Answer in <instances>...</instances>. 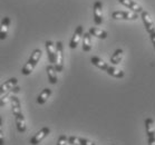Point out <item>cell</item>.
<instances>
[{"mask_svg":"<svg viewBox=\"0 0 155 145\" xmlns=\"http://www.w3.org/2000/svg\"><path fill=\"white\" fill-rule=\"evenodd\" d=\"M11 102V110H12V114L15 116V120H16V127H17V131L19 133H25L26 130H27V126H26V120L24 114L21 112V104L20 101L17 96L12 95L10 98Z\"/></svg>","mask_w":155,"mask_h":145,"instance_id":"6da1fadb","label":"cell"},{"mask_svg":"<svg viewBox=\"0 0 155 145\" xmlns=\"http://www.w3.org/2000/svg\"><path fill=\"white\" fill-rule=\"evenodd\" d=\"M41 55H42V53L40 49L34 50L31 53V55H30V57H29V59L27 60L26 65L22 67V69H21V74L25 75V76H28V75L31 74L32 71L35 69V67L37 66V64H38L39 59L41 58Z\"/></svg>","mask_w":155,"mask_h":145,"instance_id":"7a4b0ae2","label":"cell"},{"mask_svg":"<svg viewBox=\"0 0 155 145\" xmlns=\"http://www.w3.org/2000/svg\"><path fill=\"white\" fill-rule=\"evenodd\" d=\"M145 130L147 135L148 145H155V123L153 118L145 120Z\"/></svg>","mask_w":155,"mask_h":145,"instance_id":"3957f363","label":"cell"},{"mask_svg":"<svg viewBox=\"0 0 155 145\" xmlns=\"http://www.w3.org/2000/svg\"><path fill=\"white\" fill-rule=\"evenodd\" d=\"M93 17H94V22L96 26L102 25L104 19H103V4L102 1H95L93 6Z\"/></svg>","mask_w":155,"mask_h":145,"instance_id":"277c9868","label":"cell"},{"mask_svg":"<svg viewBox=\"0 0 155 145\" xmlns=\"http://www.w3.org/2000/svg\"><path fill=\"white\" fill-rule=\"evenodd\" d=\"M55 67L57 71H63L64 68V46L61 41H57L56 43V63H55Z\"/></svg>","mask_w":155,"mask_h":145,"instance_id":"5b68a950","label":"cell"},{"mask_svg":"<svg viewBox=\"0 0 155 145\" xmlns=\"http://www.w3.org/2000/svg\"><path fill=\"white\" fill-rule=\"evenodd\" d=\"M112 18L115 20L123 19V20H136L138 18L137 14L134 11H113Z\"/></svg>","mask_w":155,"mask_h":145,"instance_id":"8992f818","label":"cell"},{"mask_svg":"<svg viewBox=\"0 0 155 145\" xmlns=\"http://www.w3.org/2000/svg\"><path fill=\"white\" fill-rule=\"evenodd\" d=\"M50 134V128L49 127H42L41 130H39L37 133H36L31 138H30V141L29 143L31 145H38L40 142H42L45 138Z\"/></svg>","mask_w":155,"mask_h":145,"instance_id":"52a82bcc","label":"cell"},{"mask_svg":"<svg viewBox=\"0 0 155 145\" xmlns=\"http://www.w3.org/2000/svg\"><path fill=\"white\" fill-rule=\"evenodd\" d=\"M141 18H142V20H143V24H144V27H145V29H146V31H147L148 35H150L151 32H153L155 30V24H154V21H153V19H152L151 15H150L148 11L144 10L141 14Z\"/></svg>","mask_w":155,"mask_h":145,"instance_id":"ba28073f","label":"cell"},{"mask_svg":"<svg viewBox=\"0 0 155 145\" xmlns=\"http://www.w3.org/2000/svg\"><path fill=\"white\" fill-rule=\"evenodd\" d=\"M45 47H46L47 56H48L49 63L55 65V63H56V44L53 43L51 40H47L45 43Z\"/></svg>","mask_w":155,"mask_h":145,"instance_id":"9c48e42d","label":"cell"},{"mask_svg":"<svg viewBox=\"0 0 155 145\" xmlns=\"http://www.w3.org/2000/svg\"><path fill=\"white\" fill-rule=\"evenodd\" d=\"M81 36H84V27L83 26H78L77 28L75 29V32L73 37L71 39V43H69V47H71V49H75V48H77L78 44H79V40H81Z\"/></svg>","mask_w":155,"mask_h":145,"instance_id":"30bf717a","label":"cell"},{"mask_svg":"<svg viewBox=\"0 0 155 145\" xmlns=\"http://www.w3.org/2000/svg\"><path fill=\"white\" fill-rule=\"evenodd\" d=\"M118 1H120V4H122L123 6L127 7L128 9H130V10L136 12V14H142L144 11L141 5L137 4L134 0H118Z\"/></svg>","mask_w":155,"mask_h":145,"instance_id":"8fae6325","label":"cell"},{"mask_svg":"<svg viewBox=\"0 0 155 145\" xmlns=\"http://www.w3.org/2000/svg\"><path fill=\"white\" fill-rule=\"evenodd\" d=\"M68 143L71 145H96L94 142L89 141L87 138H83L79 136H68Z\"/></svg>","mask_w":155,"mask_h":145,"instance_id":"7c38bea8","label":"cell"},{"mask_svg":"<svg viewBox=\"0 0 155 145\" xmlns=\"http://www.w3.org/2000/svg\"><path fill=\"white\" fill-rule=\"evenodd\" d=\"M17 78H10V79H8L7 81H5L4 84H1V86H0V96L4 95V94H6L7 92H9L10 89H12L14 87H16L17 86Z\"/></svg>","mask_w":155,"mask_h":145,"instance_id":"4fadbf2b","label":"cell"},{"mask_svg":"<svg viewBox=\"0 0 155 145\" xmlns=\"http://www.w3.org/2000/svg\"><path fill=\"white\" fill-rule=\"evenodd\" d=\"M46 71H47V76H48V81H49L50 84H57V81H58V78H57V69L55 67V65L54 64H49L48 66L46 67Z\"/></svg>","mask_w":155,"mask_h":145,"instance_id":"5bb4252c","label":"cell"},{"mask_svg":"<svg viewBox=\"0 0 155 145\" xmlns=\"http://www.w3.org/2000/svg\"><path fill=\"white\" fill-rule=\"evenodd\" d=\"M10 22L11 21L9 17L2 18V20H1V28H0V39H1V40H5V39L7 38L8 29H9Z\"/></svg>","mask_w":155,"mask_h":145,"instance_id":"9a60e30c","label":"cell"},{"mask_svg":"<svg viewBox=\"0 0 155 145\" xmlns=\"http://www.w3.org/2000/svg\"><path fill=\"white\" fill-rule=\"evenodd\" d=\"M91 63H92L94 66H96L97 68H99V69H102V71H108L109 66H110V65H108L107 63H105L102 58H99V57H97V56H93L92 58H91Z\"/></svg>","mask_w":155,"mask_h":145,"instance_id":"2e32d148","label":"cell"},{"mask_svg":"<svg viewBox=\"0 0 155 145\" xmlns=\"http://www.w3.org/2000/svg\"><path fill=\"white\" fill-rule=\"evenodd\" d=\"M81 49L84 50V51H86V53L92 50V35L89 32H84Z\"/></svg>","mask_w":155,"mask_h":145,"instance_id":"e0dca14e","label":"cell"},{"mask_svg":"<svg viewBox=\"0 0 155 145\" xmlns=\"http://www.w3.org/2000/svg\"><path fill=\"white\" fill-rule=\"evenodd\" d=\"M20 92V87L19 86H16V87H14L12 89H10L9 92H7L6 94H4V95L0 96V106L2 107L4 105H6V103H7V99L8 98H11V96L14 95V94H17V93Z\"/></svg>","mask_w":155,"mask_h":145,"instance_id":"ac0fdd59","label":"cell"},{"mask_svg":"<svg viewBox=\"0 0 155 145\" xmlns=\"http://www.w3.org/2000/svg\"><path fill=\"white\" fill-rule=\"evenodd\" d=\"M123 57H124V51L123 49H116L114 51V54L112 55L110 57V64L114 65V66H116V65H120L122 63V60H123Z\"/></svg>","mask_w":155,"mask_h":145,"instance_id":"d6986e66","label":"cell"},{"mask_svg":"<svg viewBox=\"0 0 155 145\" xmlns=\"http://www.w3.org/2000/svg\"><path fill=\"white\" fill-rule=\"evenodd\" d=\"M51 93L53 92H51L50 88H45L40 94H39L38 97H37V103H38L39 105H44V104L48 101V98L51 96Z\"/></svg>","mask_w":155,"mask_h":145,"instance_id":"ffe728a7","label":"cell"},{"mask_svg":"<svg viewBox=\"0 0 155 145\" xmlns=\"http://www.w3.org/2000/svg\"><path fill=\"white\" fill-rule=\"evenodd\" d=\"M88 32L92 36H95V37H97V38H99V39L107 38V32L101 28H97V27H91L89 30H88Z\"/></svg>","mask_w":155,"mask_h":145,"instance_id":"44dd1931","label":"cell"},{"mask_svg":"<svg viewBox=\"0 0 155 145\" xmlns=\"http://www.w3.org/2000/svg\"><path fill=\"white\" fill-rule=\"evenodd\" d=\"M67 143H68V136H66L65 134H61L58 137L57 145H67Z\"/></svg>","mask_w":155,"mask_h":145,"instance_id":"7402d4cb","label":"cell"},{"mask_svg":"<svg viewBox=\"0 0 155 145\" xmlns=\"http://www.w3.org/2000/svg\"><path fill=\"white\" fill-rule=\"evenodd\" d=\"M150 38H151V41H152V44H153V47H154V49H155V30L150 34Z\"/></svg>","mask_w":155,"mask_h":145,"instance_id":"603a6c76","label":"cell"}]
</instances>
